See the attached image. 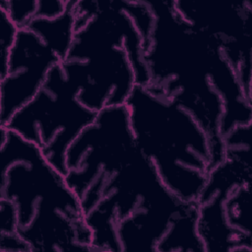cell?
Here are the masks:
<instances>
[{
    "label": "cell",
    "instance_id": "6da1fadb",
    "mask_svg": "<svg viewBox=\"0 0 252 252\" xmlns=\"http://www.w3.org/2000/svg\"><path fill=\"white\" fill-rule=\"evenodd\" d=\"M65 176L85 212L93 251L204 252L196 203L163 184L136 143L126 104L96 113L68 149Z\"/></svg>",
    "mask_w": 252,
    "mask_h": 252
},
{
    "label": "cell",
    "instance_id": "7a4b0ae2",
    "mask_svg": "<svg viewBox=\"0 0 252 252\" xmlns=\"http://www.w3.org/2000/svg\"><path fill=\"white\" fill-rule=\"evenodd\" d=\"M149 4L154 23L145 53L146 86L184 107L223 148L228 131L252 123L251 94L220 43L185 21L174 0Z\"/></svg>",
    "mask_w": 252,
    "mask_h": 252
},
{
    "label": "cell",
    "instance_id": "3957f363",
    "mask_svg": "<svg viewBox=\"0 0 252 252\" xmlns=\"http://www.w3.org/2000/svg\"><path fill=\"white\" fill-rule=\"evenodd\" d=\"M76 32L62 67L89 109L125 105L149 81L145 53L154 23L149 0H72Z\"/></svg>",
    "mask_w": 252,
    "mask_h": 252
},
{
    "label": "cell",
    "instance_id": "277c9868",
    "mask_svg": "<svg viewBox=\"0 0 252 252\" xmlns=\"http://www.w3.org/2000/svg\"><path fill=\"white\" fill-rule=\"evenodd\" d=\"M0 197L32 251H91L92 231L66 176L33 143L0 126Z\"/></svg>",
    "mask_w": 252,
    "mask_h": 252
},
{
    "label": "cell",
    "instance_id": "5b68a950",
    "mask_svg": "<svg viewBox=\"0 0 252 252\" xmlns=\"http://www.w3.org/2000/svg\"><path fill=\"white\" fill-rule=\"evenodd\" d=\"M136 143L166 188L196 203L223 148L184 107L149 86H137L126 102Z\"/></svg>",
    "mask_w": 252,
    "mask_h": 252
},
{
    "label": "cell",
    "instance_id": "8992f818",
    "mask_svg": "<svg viewBox=\"0 0 252 252\" xmlns=\"http://www.w3.org/2000/svg\"><path fill=\"white\" fill-rule=\"evenodd\" d=\"M78 95V86L68 78L60 63L50 71L38 93L6 125L0 126L36 145L65 174L68 149L96 116Z\"/></svg>",
    "mask_w": 252,
    "mask_h": 252
},
{
    "label": "cell",
    "instance_id": "52a82bcc",
    "mask_svg": "<svg viewBox=\"0 0 252 252\" xmlns=\"http://www.w3.org/2000/svg\"><path fill=\"white\" fill-rule=\"evenodd\" d=\"M252 166L224 158L210 171L196 201L205 252H252Z\"/></svg>",
    "mask_w": 252,
    "mask_h": 252
},
{
    "label": "cell",
    "instance_id": "ba28073f",
    "mask_svg": "<svg viewBox=\"0 0 252 252\" xmlns=\"http://www.w3.org/2000/svg\"><path fill=\"white\" fill-rule=\"evenodd\" d=\"M174 6L185 21L220 43L244 90L251 93V0H174Z\"/></svg>",
    "mask_w": 252,
    "mask_h": 252
},
{
    "label": "cell",
    "instance_id": "9c48e42d",
    "mask_svg": "<svg viewBox=\"0 0 252 252\" xmlns=\"http://www.w3.org/2000/svg\"><path fill=\"white\" fill-rule=\"evenodd\" d=\"M62 56L29 26L19 29L5 69L0 72V125L26 105L41 89Z\"/></svg>",
    "mask_w": 252,
    "mask_h": 252
},
{
    "label": "cell",
    "instance_id": "30bf717a",
    "mask_svg": "<svg viewBox=\"0 0 252 252\" xmlns=\"http://www.w3.org/2000/svg\"><path fill=\"white\" fill-rule=\"evenodd\" d=\"M70 0H1L0 8L20 28L39 18H55L64 14Z\"/></svg>",
    "mask_w": 252,
    "mask_h": 252
},
{
    "label": "cell",
    "instance_id": "8fae6325",
    "mask_svg": "<svg viewBox=\"0 0 252 252\" xmlns=\"http://www.w3.org/2000/svg\"><path fill=\"white\" fill-rule=\"evenodd\" d=\"M252 124L238 125L222 137L224 158L252 166Z\"/></svg>",
    "mask_w": 252,
    "mask_h": 252
},
{
    "label": "cell",
    "instance_id": "7c38bea8",
    "mask_svg": "<svg viewBox=\"0 0 252 252\" xmlns=\"http://www.w3.org/2000/svg\"><path fill=\"white\" fill-rule=\"evenodd\" d=\"M19 27L0 8V72L7 64L10 51L15 43Z\"/></svg>",
    "mask_w": 252,
    "mask_h": 252
},
{
    "label": "cell",
    "instance_id": "4fadbf2b",
    "mask_svg": "<svg viewBox=\"0 0 252 252\" xmlns=\"http://www.w3.org/2000/svg\"><path fill=\"white\" fill-rule=\"evenodd\" d=\"M17 233V216L14 205L0 197V234Z\"/></svg>",
    "mask_w": 252,
    "mask_h": 252
},
{
    "label": "cell",
    "instance_id": "5bb4252c",
    "mask_svg": "<svg viewBox=\"0 0 252 252\" xmlns=\"http://www.w3.org/2000/svg\"><path fill=\"white\" fill-rule=\"evenodd\" d=\"M0 251H32L28 243L18 234H0Z\"/></svg>",
    "mask_w": 252,
    "mask_h": 252
}]
</instances>
